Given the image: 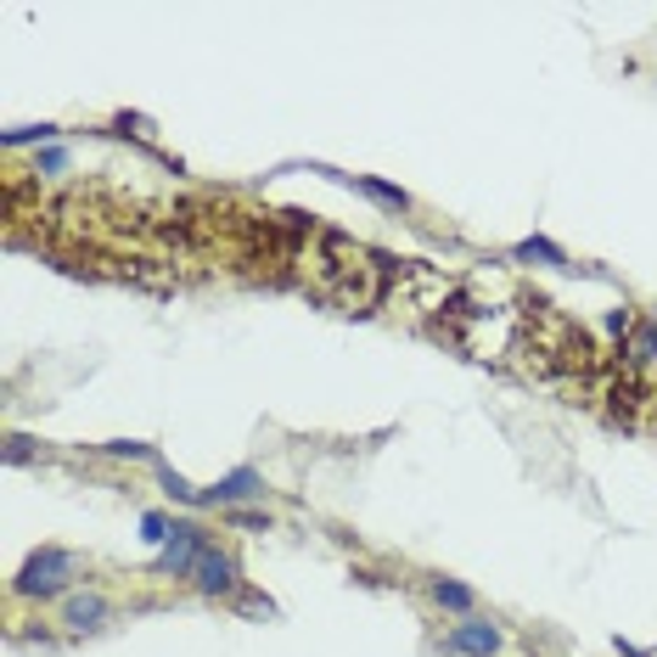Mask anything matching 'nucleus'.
<instances>
[{
    "mask_svg": "<svg viewBox=\"0 0 657 657\" xmlns=\"http://www.w3.org/2000/svg\"><path fill=\"white\" fill-rule=\"evenodd\" d=\"M28 455H35V444H28L23 433H12V439H7V462L17 467V462H28Z\"/></svg>",
    "mask_w": 657,
    "mask_h": 657,
    "instance_id": "15",
    "label": "nucleus"
},
{
    "mask_svg": "<svg viewBox=\"0 0 657 657\" xmlns=\"http://www.w3.org/2000/svg\"><path fill=\"white\" fill-rule=\"evenodd\" d=\"M68 579H79V556L74 551H35L17 573V596H56V590H68Z\"/></svg>",
    "mask_w": 657,
    "mask_h": 657,
    "instance_id": "1",
    "label": "nucleus"
},
{
    "mask_svg": "<svg viewBox=\"0 0 657 657\" xmlns=\"http://www.w3.org/2000/svg\"><path fill=\"white\" fill-rule=\"evenodd\" d=\"M427 596H433L439 607H450V612H472V590L467 584H455V579H433V584H427Z\"/></svg>",
    "mask_w": 657,
    "mask_h": 657,
    "instance_id": "10",
    "label": "nucleus"
},
{
    "mask_svg": "<svg viewBox=\"0 0 657 657\" xmlns=\"http://www.w3.org/2000/svg\"><path fill=\"white\" fill-rule=\"evenodd\" d=\"M248 495H258V472H253V467H237L231 478H219L203 501H214V506H219V501H225V506H237V501H248Z\"/></svg>",
    "mask_w": 657,
    "mask_h": 657,
    "instance_id": "9",
    "label": "nucleus"
},
{
    "mask_svg": "<svg viewBox=\"0 0 657 657\" xmlns=\"http://www.w3.org/2000/svg\"><path fill=\"white\" fill-rule=\"evenodd\" d=\"M209 545H214V540H209V529H203V522H175V534L163 540L157 573H175V579L197 573V563H203V551H209Z\"/></svg>",
    "mask_w": 657,
    "mask_h": 657,
    "instance_id": "3",
    "label": "nucleus"
},
{
    "mask_svg": "<svg viewBox=\"0 0 657 657\" xmlns=\"http://www.w3.org/2000/svg\"><path fill=\"white\" fill-rule=\"evenodd\" d=\"M349 180H354L359 191H366L371 203H382L388 214H405V209H410V191H405V186H393V180H377V175H349Z\"/></svg>",
    "mask_w": 657,
    "mask_h": 657,
    "instance_id": "8",
    "label": "nucleus"
},
{
    "mask_svg": "<svg viewBox=\"0 0 657 657\" xmlns=\"http://www.w3.org/2000/svg\"><path fill=\"white\" fill-rule=\"evenodd\" d=\"M108 596H96V590H79V596H68V602H62V623H68V630H102V623H108Z\"/></svg>",
    "mask_w": 657,
    "mask_h": 657,
    "instance_id": "6",
    "label": "nucleus"
},
{
    "mask_svg": "<svg viewBox=\"0 0 657 657\" xmlns=\"http://www.w3.org/2000/svg\"><path fill=\"white\" fill-rule=\"evenodd\" d=\"M602 400H607V416H612V421L635 427L641 410L652 405V388H646V377H641L635 366H623V359H618L612 377H607V393H602Z\"/></svg>",
    "mask_w": 657,
    "mask_h": 657,
    "instance_id": "2",
    "label": "nucleus"
},
{
    "mask_svg": "<svg viewBox=\"0 0 657 657\" xmlns=\"http://www.w3.org/2000/svg\"><path fill=\"white\" fill-rule=\"evenodd\" d=\"M618 359H623V366H657V326L652 320H635V332L630 338H623L618 343Z\"/></svg>",
    "mask_w": 657,
    "mask_h": 657,
    "instance_id": "7",
    "label": "nucleus"
},
{
    "mask_svg": "<svg viewBox=\"0 0 657 657\" xmlns=\"http://www.w3.org/2000/svg\"><path fill=\"white\" fill-rule=\"evenodd\" d=\"M108 455H136V462H157L152 444H108Z\"/></svg>",
    "mask_w": 657,
    "mask_h": 657,
    "instance_id": "16",
    "label": "nucleus"
},
{
    "mask_svg": "<svg viewBox=\"0 0 657 657\" xmlns=\"http://www.w3.org/2000/svg\"><path fill=\"white\" fill-rule=\"evenodd\" d=\"M163 489H169V501H186V506H191V501H203V495H197V489H191L180 472H169V467H163Z\"/></svg>",
    "mask_w": 657,
    "mask_h": 657,
    "instance_id": "13",
    "label": "nucleus"
},
{
    "mask_svg": "<svg viewBox=\"0 0 657 657\" xmlns=\"http://www.w3.org/2000/svg\"><path fill=\"white\" fill-rule=\"evenodd\" d=\"M191 584L203 590V596H225V590L237 584V563H231L225 551L209 545V551H203V563H197V573H191Z\"/></svg>",
    "mask_w": 657,
    "mask_h": 657,
    "instance_id": "5",
    "label": "nucleus"
},
{
    "mask_svg": "<svg viewBox=\"0 0 657 657\" xmlns=\"http://www.w3.org/2000/svg\"><path fill=\"white\" fill-rule=\"evenodd\" d=\"M141 529H147V540H152V545H163V540L175 534V529H169V517H163V511H147V522H141Z\"/></svg>",
    "mask_w": 657,
    "mask_h": 657,
    "instance_id": "14",
    "label": "nucleus"
},
{
    "mask_svg": "<svg viewBox=\"0 0 657 657\" xmlns=\"http://www.w3.org/2000/svg\"><path fill=\"white\" fill-rule=\"evenodd\" d=\"M517 258H540V265H556V270H568V253L545 242V237H529V242H517Z\"/></svg>",
    "mask_w": 657,
    "mask_h": 657,
    "instance_id": "11",
    "label": "nucleus"
},
{
    "mask_svg": "<svg viewBox=\"0 0 657 657\" xmlns=\"http://www.w3.org/2000/svg\"><path fill=\"white\" fill-rule=\"evenodd\" d=\"M607 332H612V338L623 343V338H630V332H635V309H630V304H618V309L607 315Z\"/></svg>",
    "mask_w": 657,
    "mask_h": 657,
    "instance_id": "12",
    "label": "nucleus"
},
{
    "mask_svg": "<svg viewBox=\"0 0 657 657\" xmlns=\"http://www.w3.org/2000/svg\"><path fill=\"white\" fill-rule=\"evenodd\" d=\"M444 652L450 657H495L501 652V630H495V623H462V630H450L444 635Z\"/></svg>",
    "mask_w": 657,
    "mask_h": 657,
    "instance_id": "4",
    "label": "nucleus"
},
{
    "mask_svg": "<svg viewBox=\"0 0 657 657\" xmlns=\"http://www.w3.org/2000/svg\"><path fill=\"white\" fill-rule=\"evenodd\" d=\"M237 529H270V517H258V511H231Z\"/></svg>",
    "mask_w": 657,
    "mask_h": 657,
    "instance_id": "17",
    "label": "nucleus"
}]
</instances>
